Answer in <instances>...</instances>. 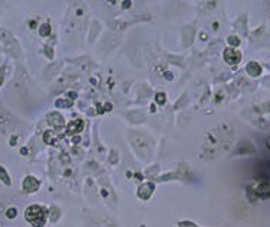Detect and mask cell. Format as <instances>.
I'll return each instance as SVG.
<instances>
[{
	"instance_id": "cell-1",
	"label": "cell",
	"mask_w": 270,
	"mask_h": 227,
	"mask_svg": "<svg viewBox=\"0 0 270 227\" xmlns=\"http://www.w3.org/2000/svg\"><path fill=\"white\" fill-rule=\"evenodd\" d=\"M25 219L30 226L43 227L46 224V219H48V210L42 206L32 204L25 210Z\"/></svg>"
},
{
	"instance_id": "cell-2",
	"label": "cell",
	"mask_w": 270,
	"mask_h": 227,
	"mask_svg": "<svg viewBox=\"0 0 270 227\" xmlns=\"http://www.w3.org/2000/svg\"><path fill=\"white\" fill-rule=\"evenodd\" d=\"M223 57H224L225 62L230 64V65H237L241 61V52L238 49H236V48H231V46L225 48Z\"/></svg>"
},
{
	"instance_id": "cell-3",
	"label": "cell",
	"mask_w": 270,
	"mask_h": 227,
	"mask_svg": "<svg viewBox=\"0 0 270 227\" xmlns=\"http://www.w3.org/2000/svg\"><path fill=\"white\" fill-rule=\"evenodd\" d=\"M38 188H39V181H38L35 177H32V175H28V177L22 181V189H23L26 194L35 193V191H38Z\"/></svg>"
},
{
	"instance_id": "cell-4",
	"label": "cell",
	"mask_w": 270,
	"mask_h": 227,
	"mask_svg": "<svg viewBox=\"0 0 270 227\" xmlns=\"http://www.w3.org/2000/svg\"><path fill=\"white\" fill-rule=\"evenodd\" d=\"M245 71H247V74H250L251 77H259L260 74H262V67H260V64H259V62H256V61H251V62L247 64Z\"/></svg>"
},
{
	"instance_id": "cell-5",
	"label": "cell",
	"mask_w": 270,
	"mask_h": 227,
	"mask_svg": "<svg viewBox=\"0 0 270 227\" xmlns=\"http://www.w3.org/2000/svg\"><path fill=\"white\" fill-rule=\"evenodd\" d=\"M83 127H84V122L77 119V120L70 122V125L67 126V130H68V133H78V132L83 130Z\"/></svg>"
},
{
	"instance_id": "cell-6",
	"label": "cell",
	"mask_w": 270,
	"mask_h": 227,
	"mask_svg": "<svg viewBox=\"0 0 270 227\" xmlns=\"http://www.w3.org/2000/svg\"><path fill=\"white\" fill-rule=\"evenodd\" d=\"M254 193L257 194L260 198H269L270 197V185L266 184V182H263V184H260L257 188H256Z\"/></svg>"
},
{
	"instance_id": "cell-7",
	"label": "cell",
	"mask_w": 270,
	"mask_h": 227,
	"mask_svg": "<svg viewBox=\"0 0 270 227\" xmlns=\"http://www.w3.org/2000/svg\"><path fill=\"white\" fill-rule=\"evenodd\" d=\"M51 34V25L49 23H43V25H41V28H39V35L41 36H46V35Z\"/></svg>"
},
{
	"instance_id": "cell-8",
	"label": "cell",
	"mask_w": 270,
	"mask_h": 227,
	"mask_svg": "<svg viewBox=\"0 0 270 227\" xmlns=\"http://www.w3.org/2000/svg\"><path fill=\"white\" fill-rule=\"evenodd\" d=\"M227 41H228V43H230V46H231V48H236V46L240 45V39L237 38V36H228V39H227Z\"/></svg>"
},
{
	"instance_id": "cell-9",
	"label": "cell",
	"mask_w": 270,
	"mask_h": 227,
	"mask_svg": "<svg viewBox=\"0 0 270 227\" xmlns=\"http://www.w3.org/2000/svg\"><path fill=\"white\" fill-rule=\"evenodd\" d=\"M156 101H158L159 104H163V103L166 101V96H165V93H158V94H156Z\"/></svg>"
},
{
	"instance_id": "cell-10",
	"label": "cell",
	"mask_w": 270,
	"mask_h": 227,
	"mask_svg": "<svg viewBox=\"0 0 270 227\" xmlns=\"http://www.w3.org/2000/svg\"><path fill=\"white\" fill-rule=\"evenodd\" d=\"M17 216V210L15 208V207H12V208H7V217L9 219H15Z\"/></svg>"
},
{
	"instance_id": "cell-11",
	"label": "cell",
	"mask_w": 270,
	"mask_h": 227,
	"mask_svg": "<svg viewBox=\"0 0 270 227\" xmlns=\"http://www.w3.org/2000/svg\"><path fill=\"white\" fill-rule=\"evenodd\" d=\"M130 6H132V2H124L123 3V9H129Z\"/></svg>"
},
{
	"instance_id": "cell-12",
	"label": "cell",
	"mask_w": 270,
	"mask_h": 227,
	"mask_svg": "<svg viewBox=\"0 0 270 227\" xmlns=\"http://www.w3.org/2000/svg\"><path fill=\"white\" fill-rule=\"evenodd\" d=\"M266 148L270 151V138H269V139H266Z\"/></svg>"
}]
</instances>
